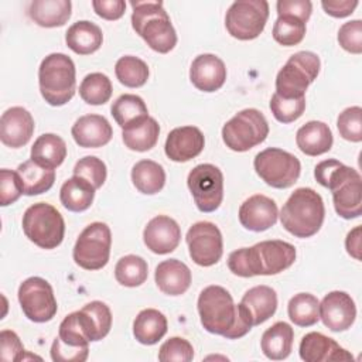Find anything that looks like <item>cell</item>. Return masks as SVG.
I'll list each match as a JSON object with an SVG mask.
<instances>
[{"instance_id": "cell-38", "label": "cell", "mask_w": 362, "mask_h": 362, "mask_svg": "<svg viewBox=\"0 0 362 362\" xmlns=\"http://www.w3.org/2000/svg\"><path fill=\"white\" fill-rule=\"evenodd\" d=\"M318 305L320 301L314 294L298 293L287 304L288 318L298 327H311L320 320Z\"/></svg>"}, {"instance_id": "cell-12", "label": "cell", "mask_w": 362, "mask_h": 362, "mask_svg": "<svg viewBox=\"0 0 362 362\" xmlns=\"http://www.w3.org/2000/svg\"><path fill=\"white\" fill-rule=\"evenodd\" d=\"M269 18V3L266 0H238L230 4L225 16L228 33L240 41L257 38Z\"/></svg>"}, {"instance_id": "cell-28", "label": "cell", "mask_w": 362, "mask_h": 362, "mask_svg": "<svg viewBox=\"0 0 362 362\" xmlns=\"http://www.w3.org/2000/svg\"><path fill=\"white\" fill-rule=\"evenodd\" d=\"M71 14L72 3L69 0H34L28 6V17L45 28L64 25Z\"/></svg>"}, {"instance_id": "cell-13", "label": "cell", "mask_w": 362, "mask_h": 362, "mask_svg": "<svg viewBox=\"0 0 362 362\" xmlns=\"http://www.w3.org/2000/svg\"><path fill=\"white\" fill-rule=\"evenodd\" d=\"M79 311L68 314L59 324L58 337L51 345L55 362H83L89 355V339Z\"/></svg>"}, {"instance_id": "cell-41", "label": "cell", "mask_w": 362, "mask_h": 362, "mask_svg": "<svg viewBox=\"0 0 362 362\" xmlns=\"http://www.w3.org/2000/svg\"><path fill=\"white\" fill-rule=\"evenodd\" d=\"M112 92V82L109 76L102 72L88 74L79 85V95L82 100L93 106L106 103L110 99Z\"/></svg>"}, {"instance_id": "cell-40", "label": "cell", "mask_w": 362, "mask_h": 362, "mask_svg": "<svg viewBox=\"0 0 362 362\" xmlns=\"http://www.w3.org/2000/svg\"><path fill=\"white\" fill-rule=\"evenodd\" d=\"M115 74L122 85L127 88H140L147 82L150 71L143 59L133 55H124L117 59Z\"/></svg>"}, {"instance_id": "cell-17", "label": "cell", "mask_w": 362, "mask_h": 362, "mask_svg": "<svg viewBox=\"0 0 362 362\" xmlns=\"http://www.w3.org/2000/svg\"><path fill=\"white\" fill-rule=\"evenodd\" d=\"M322 324L332 332H342L352 327L356 318V305L345 291L328 293L318 305Z\"/></svg>"}, {"instance_id": "cell-2", "label": "cell", "mask_w": 362, "mask_h": 362, "mask_svg": "<svg viewBox=\"0 0 362 362\" xmlns=\"http://www.w3.org/2000/svg\"><path fill=\"white\" fill-rule=\"evenodd\" d=\"M296 247L284 240H263L252 247L233 250L228 257L229 270L239 277L272 276L288 269L296 260Z\"/></svg>"}, {"instance_id": "cell-3", "label": "cell", "mask_w": 362, "mask_h": 362, "mask_svg": "<svg viewBox=\"0 0 362 362\" xmlns=\"http://www.w3.org/2000/svg\"><path fill=\"white\" fill-rule=\"evenodd\" d=\"M317 182L332 194L335 212L344 219H354L362 214L361 174L335 158L324 160L314 168Z\"/></svg>"}, {"instance_id": "cell-7", "label": "cell", "mask_w": 362, "mask_h": 362, "mask_svg": "<svg viewBox=\"0 0 362 362\" xmlns=\"http://www.w3.org/2000/svg\"><path fill=\"white\" fill-rule=\"evenodd\" d=\"M21 225L28 240L41 249H55L64 240V218L51 204L37 202L28 206Z\"/></svg>"}, {"instance_id": "cell-53", "label": "cell", "mask_w": 362, "mask_h": 362, "mask_svg": "<svg viewBox=\"0 0 362 362\" xmlns=\"http://www.w3.org/2000/svg\"><path fill=\"white\" fill-rule=\"evenodd\" d=\"M321 6L324 11L335 18H344L354 13L358 6L356 0H322Z\"/></svg>"}, {"instance_id": "cell-54", "label": "cell", "mask_w": 362, "mask_h": 362, "mask_svg": "<svg viewBox=\"0 0 362 362\" xmlns=\"http://www.w3.org/2000/svg\"><path fill=\"white\" fill-rule=\"evenodd\" d=\"M361 226H355L345 239V247L348 255H351L354 259L361 260Z\"/></svg>"}, {"instance_id": "cell-19", "label": "cell", "mask_w": 362, "mask_h": 362, "mask_svg": "<svg viewBox=\"0 0 362 362\" xmlns=\"http://www.w3.org/2000/svg\"><path fill=\"white\" fill-rule=\"evenodd\" d=\"M277 216V204L263 194L249 197L239 208L240 225L252 232H263L270 229L276 225Z\"/></svg>"}, {"instance_id": "cell-35", "label": "cell", "mask_w": 362, "mask_h": 362, "mask_svg": "<svg viewBox=\"0 0 362 362\" xmlns=\"http://www.w3.org/2000/svg\"><path fill=\"white\" fill-rule=\"evenodd\" d=\"M25 195H40L51 189L55 181V170L40 165L31 158L17 167Z\"/></svg>"}, {"instance_id": "cell-24", "label": "cell", "mask_w": 362, "mask_h": 362, "mask_svg": "<svg viewBox=\"0 0 362 362\" xmlns=\"http://www.w3.org/2000/svg\"><path fill=\"white\" fill-rule=\"evenodd\" d=\"M71 134L79 147L98 148L110 141L113 130L106 117L100 115H85L74 123Z\"/></svg>"}, {"instance_id": "cell-22", "label": "cell", "mask_w": 362, "mask_h": 362, "mask_svg": "<svg viewBox=\"0 0 362 362\" xmlns=\"http://www.w3.org/2000/svg\"><path fill=\"white\" fill-rule=\"evenodd\" d=\"M192 85L202 92H215L226 81V66L223 61L214 54H201L195 57L189 68Z\"/></svg>"}, {"instance_id": "cell-37", "label": "cell", "mask_w": 362, "mask_h": 362, "mask_svg": "<svg viewBox=\"0 0 362 362\" xmlns=\"http://www.w3.org/2000/svg\"><path fill=\"white\" fill-rule=\"evenodd\" d=\"M110 112L113 119L122 129L148 116V110L144 100L133 93L120 95L113 102Z\"/></svg>"}, {"instance_id": "cell-45", "label": "cell", "mask_w": 362, "mask_h": 362, "mask_svg": "<svg viewBox=\"0 0 362 362\" xmlns=\"http://www.w3.org/2000/svg\"><path fill=\"white\" fill-rule=\"evenodd\" d=\"M270 110L274 119L280 123H291L301 117L305 110V98L284 99L276 92L270 99Z\"/></svg>"}, {"instance_id": "cell-15", "label": "cell", "mask_w": 362, "mask_h": 362, "mask_svg": "<svg viewBox=\"0 0 362 362\" xmlns=\"http://www.w3.org/2000/svg\"><path fill=\"white\" fill-rule=\"evenodd\" d=\"M18 303L33 322L51 321L58 310L51 284L42 277H28L18 287Z\"/></svg>"}, {"instance_id": "cell-27", "label": "cell", "mask_w": 362, "mask_h": 362, "mask_svg": "<svg viewBox=\"0 0 362 362\" xmlns=\"http://www.w3.org/2000/svg\"><path fill=\"white\" fill-rule=\"evenodd\" d=\"M296 143L301 153L315 157L331 150L334 137L328 124L320 120H311L297 130Z\"/></svg>"}, {"instance_id": "cell-50", "label": "cell", "mask_w": 362, "mask_h": 362, "mask_svg": "<svg viewBox=\"0 0 362 362\" xmlns=\"http://www.w3.org/2000/svg\"><path fill=\"white\" fill-rule=\"evenodd\" d=\"M0 351L1 359L6 362L23 361L24 359V346L14 331L3 329L0 332Z\"/></svg>"}, {"instance_id": "cell-18", "label": "cell", "mask_w": 362, "mask_h": 362, "mask_svg": "<svg viewBox=\"0 0 362 362\" xmlns=\"http://www.w3.org/2000/svg\"><path fill=\"white\" fill-rule=\"evenodd\" d=\"M181 240L180 225L167 215L150 219L143 230V242L156 255H167L177 249Z\"/></svg>"}, {"instance_id": "cell-42", "label": "cell", "mask_w": 362, "mask_h": 362, "mask_svg": "<svg viewBox=\"0 0 362 362\" xmlns=\"http://www.w3.org/2000/svg\"><path fill=\"white\" fill-rule=\"evenodd\" d=\"M305 23L293 16H277L273 25V38L284 47H293L303 41L305 35Z\"/></svg>"}, {"instance_id": "cell-51", "label": "cell", "mask_w": 362, "mask_h": 362, "mask_svg": "<svg viewBox=\"0 0 362 362\" xmlns=\"http://www.w3.org/2000/svg\"><path fill=\"white\" fill-rule=\"evenodd\" d=\"M276 8L277 16H293L307 23L313 11V4L310 0H279Z\"/></svg>"}, {"instance_id": "cell-43", "label": "cell", "mask_w": 362, "mask_h": 362, "mask_svg": "<svg viewBox=\"0 0 362 362\" xmlns=\"http://www.w3.org/2000/svg\"><path fill=\"white\" fill-rule=\"evenodd\" d=\"M92 327V341L103 339L112 327V313L110 308L103 301H90L81 308Z\"/></svg>"}, {"instance_id": "cell-9", "label": "cell", "mask_w": 362, "mask_h": 362, "mask_svg": "<svg viewBox=\"0 0 362 362\" xmlns=\"http://www.w3.org/2000/svg\"><path fill=\"white\" fill-rule=\"evenodd\" d=\"M269 136L264 115L253 107L238 112L222 127V140L232 151L243 153L263 143Z\"/></svg>"}, {"instance_id": "cell-5", "label": "cell", "mask_w": 362, "mask_h": 362, "mask_svg": "<svg viewBox=\"0 0 362 362\" xmlns=\"http://www.w3.org/2000/svg\"><path fill=\"white\" fill-rule=\"evenodd\" d=\"M132 27L156 52L167 54L177 44V33L161 1H132Z\"/></svg>"}, {"instance_id": "cell-47", "label": "cell", "mask_w": 362, "mask_h": 362, "mask_svg": "<svg viewBox=\"0 0 362 362\" xmlns=\"http://www.w3.org/2000/svg\"><path fill=\"white\" fill-rule=\"evenodd\" d=\"M194 358V348L192 345L181 338V337H173L167 339L158 351V361L161 362H189Z\"/></svg>"}, {"instance_id": "cell-49", "label": "cell", "mask_w": 362, "mask_h": 362, "mask_svg": "<svg viewBox=\"0 0 362 362\" xmlns=\"http://www.w3.org/2000/svg\"><path fill=\"white\" fill-rule=\"evenodd\" d=\"M338 42L345 51L351 54H361L362 52V21L351 20L344 23L338 31Z\"/></svg>"}, {"instance_id": "cell-14", "label": "cell", "mask_w": 362, "mask_h": 362, "mask_svg": "<svg viewBox=\"0 0 362 362\" xmlns=\"http://www.w3.org/2000/svg\"><path fill=\"white\" fill-rule=\"evenodd\" d=\"M187 185L201 212L216 211L223 199V174L214 164L195 165L187 178Z\"/></svg>"}, {"instance_id": "cell-31", "label": "cell", "mask_w": 362, "mask_h": 362, "mask_svg": "<svg viewBox=\"0 0 362 362\" xmlns=\"http://www.w3.org/2000/svg\"><path fill=\"white\" fill-rule=\"evenodd\" d=\"M165 315L156 308L141 310L133 321V335L143 345H154L167 334Z\"/></svg>"}, {"instance_id": "cell-46", "label": "cell", "mask_w": 362, "mask_h": 362, "mask_svg": "<svg viewBox=\"0 0 362 362\" xmlns=\"http://www.w3.org/2000/svg\"><path fill=\"white\" fill-rule=\"evenodd\" d=\"M72 171H74V175L81 177L88 182H90L95 189H99L105 184L107 177L106 164L95 156H86L81 158L75 164Z\"/></svg>"}, {"instance_id": "cell-30", "label": "cell", "mask_w": 362, "mask_h": 362, "mask_svg": "<svg viewBox=\"0 0 362 362\" xmlns=\"http://www.w3.org/2000/svg\"><path fill=\"white\" fill-rule=\"evenodd\" d=\"M293 339L294 329L291 325L284 321H277L263 332L260 346L266 358L272 361H281L290 355Z\"/></svg>"}, {"instance_id": "cell-25", "label": "cell", "mask_w": 362, "mask_h": 362, "mask_svg": "<svg viewBox=\"0 0 362 362\" xmlns=\"http://www.w3.org/2000/svg\"><path fill=\"white\" fill-rule=\"evenodd\" d=\"M239 304L247 314L252 325L256 327L274 315L277 310V294L269 286H255L243 294Z\"/></svg>"}, {"instance_id": "cell-20", "label": "cell", "mask_w": 362, "mask_h": 362, "mask_svg": "<svg viewBox=\"0 0 362 362\" xmlns=\"http://www.w3.org/2000/svg\"><path fill=\"white\" fill-rule=\"evenodd\" d=\"M34 129V119L25 107L13 106L0 117V140L7 147L20 148L25 146L30 141Z\"/></svg>"}, {"instance_id": "cell-48", "label": "cell", "mask_w": 362, "mask_h": 362, "mask_svg": "<svg viewBox=\"0 0 362 362\" xmlns=\"http://www.w3.org/2000/svg\"><path fill=\"white\" fill-rule=\"evenodd\" d=\"M23 194H24V189L17 171L1 168L0 170V205L1 206L11 205Z\"/></svg>"}, {"instance_id": "cell-52", "label": "cell", "mask_w": 362, "mask_h": 362, "mask_svg": "<svg viewBox=\"0 0 362 362\" xmlns=\"http://www.w3.org/2000/svg\"><path fill=\"white\" fill-rule=\"evenodd\" d=\"M92 7L95 13L109 21L123 17L126 10V1L123 0H93Z\"/></svg>"}, {"instance_id": "cell-8", "label": "cell", "mask_w": 362, "mask_h": 362, "mask_svg": "<svg viewBox=\"0 0 362 362\" xmlns=\"http://www.w3.org/2000/svg\"><path fill=\"white\" fill-rule=\"evenodd\" d=\"M321 61L311 51L293 54L276 76V93L284 99L305 98L307 88L317 79Z\"/></svg>"}, {"instance_id": "cell-29", "label": "cell", "mask_w": 362, "mask_h": 362, "mask_svg": "<svg viewBox=\"0 0 362 362\" xmlns=\"http://www.w3.org/2000/svg\"><path fill=\"white\" fill-rule=\"evenodd\" d=\"M65 42L69 49L78 55H89L96 52L102 42L103 34L99 25L92 21L81 20L74 23L65 33Z\"/></svg>"}, {"instance_id": "cell-39", "label": "cell", "mask_w": 362, "mask_h": 362, "mask_svg": "<svg viewBox=\"0 0 362 362\" xmlns=\"http://www.w3.org/2000/svg\"><path fill=\"white\" fill-rule=\"evenodd\" d=\"M147 262L136 255L120 257L115 266V277L117 283L124 287H139L147 280Z\"/></svg>"}, {"instance_id": "cell-44", "label": "cell", "mask_w": 362, "mask_h": 362, "mask_svg": "<svg viewBox=\"0 0 362 362\" xmlns=\"http://www.w3.org/2000/svg\"><path fill=\"white\" fill-rule=\"evenodd\" d=\"M339 136L348 141H362V109L361 106H351L342 110L337 119Z\"/></svg>"}, {"instance_id": "cell-36", "label": "cell", "mask_w": 362, "mask_h": 362, "mask_svg": "<svg viewBox=\"0 0 362 362\" xmlns=\"http://www.w3.org/2000/svg\"><path fill=\"white\" fill-rule=\"evenodd\" d=\"M132 181L141 194L154 195L165 184V171L153 160H140L132 168Z\"/></svg>"}, {"instance_id": "cell-11", "label": "cell", "mask_w": 362, "mask_h": 362, "mask_svg": "<svg viewBox=\"0 0 362 362\" xmlns=\"http://www.w3.org/2000/svg\"><path fill=\"white\" fill-rule=\"evenodd\" d=\"M112 246L110 228L103 222L89 223L74 246V260L85 270H99L109 262Z\"/></svg>"}, {"instance_id": "cell-33", "label": "cell", "mask_w": 362, "mask_h": 362, "mask_svg": "<svg viewBox=\"0 0 362 362\" xmlns=\"http://www.w3.org/2000/svg\"><path fill=\"white\" fill-rule=\"evenodd\" d=\"M66 157L64 139L54 133H44L37 137L31 147V160L47 168L59 167Z\"/></svg>"}, {"instance_id": "cell-26", "label": "cell", "mask_w": 362, "mask_h": 362, "mask_svg": "<svg viewBox=\"0 0 362 362\" xmlns=\"http://www.w3.org/2000/svg\"><path fill=\"white\" fill-rule=\"evenodd\" d=\"M154 280L161 293L167 296H181L191 286V270L178 259H168L156 267Z\"/></svg>"}, {"instance_id": "cell-10", "label": "cell", "mask_w": 362, "mask_h": 362, "mask_svg": "<svg viewBox=\"0 0 362 362\" xmlns=\"http://www.w3.org/2000/svg\"><path fill=\"white\" fill-rule=\"evenodd\" d=\"M253 167L267 185L279 189L294 185L301 173L300 160L294 154L277 147H269L257 153Z\"/></svg>"}, {"instance_id": "cell-34", "label": "cell", "mask_w": 362, "mask_h": 362, "mask_svg": "<svg viewBox=\"0 0 362 362\" xmlns=\"http://www.w3.org/2000/svg\"><path fill=\"white\" fill-rule=\"evenodd\" d=\"M95 191L96 189L90 182L74 175L62 184L59 189V199L64 208H66L68 211L83 212L92 205Z\"/></svg>"}, {"instance_id": "cell-1", "label": "cell", "mask_w": 362, "mask_h": 362, "mask_svg": "<svg viewBox=\"0 0 362 362\" xmlns=\"http://www.w3.org/2000/svg\"><path fill=\"white\" fill-rule=\"evenodd\" d=\"M197 307L204 329L211 334L238 339L253 327L240 304H235L230 293L222 286L205 287L199 293Z\"/></svg>"}, {"instance_id": "cell-6", "label": "cell", "mask_w": 362, "mask_h": 362, "mask_svg": "<svg viewBox=\"0 0 362 362\" xmlns=\"http://www.w3.org/2000/svg\"><path fill=\"white\" fill-rule=\"evenodd\" d=\"M38 85L44 100L51 106L68 103L76 88V69L74 61L62 54L47 55L38 68Z\"/></svg>"}, {"instance_id": "cell-21", "label": "cell", "mask_w": 362, "mask_h": 362, "mask_svg": "<svg viewBox=\"0 0 362 362\" xmlns=\"http://www.w3.org/2000/svg\"><path fill=\"white\" fill-rule=\"evenodd\" d=\"M205 146L202 132L195 126L173 129L165 140V156L175 163H185L201 154Z\"/></svg>"}, {"instance_id": "cell-32", "label": "cell", "mask_w": 362, "mask_h": 362, "mask_svg": "<svg viewBox=\"0 0 362 362\" xmlns=\"http://www.w3.org/2000/svg\"><path fill=\"white\" fill-rule=\"evenodd\" d=\"M160 134V124L151 116H147L136 123L129 124L122 130L123 143L129 150L133 151H148L151 150Z\"/></svg>"}, {"instance_id": "cell-16", "label": "cell", "mask_w": 362, "mask_h": 362, "mask_svg": "<svg viewBox=\"0 0 362 362\" xmlns=\"http://www.w3.org/2000/svg\"><path fill=\"white\" fill-rule=\"evenodd\" d=\"M185 240L189 250V257L194 263L202 267L216 264L223 255V239L219 228L208 221L194 223Z\"/></svg>"}, {"instance_id": "cell-4", "label": "cell", "mask_w": 362, "mask_h": 362, "mask_svg": "<svg viewBox=\"0 0 362 362\" xmlns=\"http://www.w3.org/2000/svg\"><path fill=\"white\" fill-rule=\"evenodd\" d=\"M325 206L321 195L313 188H297L280 211L283 228L296 238H311L322 226Z\"/></svg>"}, {"instance_id": "cell-23", "label": "cell", "mask_w": 362, "mask_h": 362, "mask_svg": "<svg viewBox=\"0 0 362 362\" xmlns=\"http://www.w3.org/2000/svg\"><path fill=\"white\" fill-rule=\"evenodd\" d=\"M300 358L305 362L352 361L354 356L339 346L332 338L321 332H308L301 338L298 348Z\"/></svg>"}]
</instances>
